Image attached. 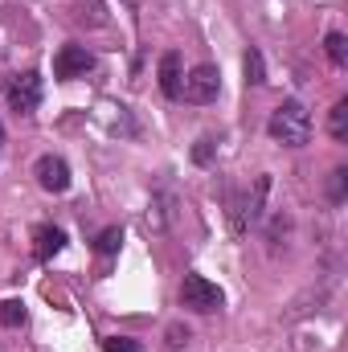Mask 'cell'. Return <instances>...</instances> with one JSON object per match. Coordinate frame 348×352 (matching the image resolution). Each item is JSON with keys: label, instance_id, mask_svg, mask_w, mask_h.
<instances>
[{"label": "cell", "instance_id": "cell-16", "mask_svg": "<svg viewBox=\"0 0 348 352\" xmlns=\"http://www.w3.org/2000/svg\"><path fill=\"white\" fill-rule=\"evenodd\" d=\"M119 246H123V230H119V226H107V230L98 234V242H94L98 254H119Z\"/></svg>", "mask_w": 348, "mask_h": 352}, {"label": "cell", "instance_id": "cell-15", "mask_svg": "<svg viewBox=\"0 0 348 352\" xmlns=\"http://www.w3.org/2000/svg\"><path fill=\"white\" fill-rule=\"evenodd\" d=\"M345 197H348V168H332L328 173V201L340 205Z\"/></svg>", "mask_w": 348, "mask_h": 352}, {"label": "cell", "instance_id": "cell-20", "mask_svg": "<svg viewBox=\"0 0 348 352\" xmlns=\"http://www.w3.org/2000/svg\"><path fill=\"white\" fill-rule=\"evenodd\" d=\"M184 344H188V328L173 324V328H168V349H184Z\"/></svg>", "mask_w": 348, "mask_h": 352}, {"label": "cell", "instance_id": "cell-13", "mask_svg": "<svg viewBox=\"0 0 348 352\" xmlns=\"http://www.w3.org/2000/svg\"><path fill=\"white\" fill-rule=\"evenodd\" d=\"M328 131H332L336 140H348V98H340V102L332 107V115H328Z\"/></svg>", "mask_w": 348, "mask_h": 352}, {"label": "cell", "instance_id": "cell-6", "mask_svg": "<svg viewBox=\"0 0 348 352\" xmlns=\"http://www.w3.org/2000/svg\"><path fill=\"white\" fill-rule=\"evenodd\" d=\"M266 192H270V176H259V180H254V192H246V197L234 205V230H238V234L262 217V201H266Z\"/></svg>", "mask_w": 348, "mask_h": 352}, {"label": "cell", "instance_id": "cell-3", "mask_svg": "<svg viewBox=\"0 0 348 352\" xmlns=\"http://www.w3.org/2000/svg\"><path fill=\"white\" fill-rule=\"evenodd\" d=\"M180 94H184L188 102H197V107L213 102V98L221 94V74H217V66H193V70L184 74V82H180Z\"/></svg>", "mask_w": 348, "mask_h": 352}, {"label": "cell", "instance_id": "cell-8", "mask_svg": "<svg viewBox=\"0 0 348 352\" xmlns=\"http://www.w3.org/2000/svg\"><path fill=\"white\" fill-rule=\"evenodd\" d=\"M180 82H184V74H180V54L168 50V54L160 58V90H164L168 98H180Z\"/></svg>", "mask_w": 348, "mask_h": 352}, {"label": "cell", "instance_id": "cell-11", "mask_svg": "<svg viewBox=\"0 0 348 352\" xmlns=\"http://www.w3.org/2000/svg\"><path fill=\"white\" fill-rule=\"evenodd\" d=\"M74 21L78 25H90V29H98V25H107V8H102V0H74Z\"/></svg>", "mask_w": 348, "mask_h": 352}, {"label": "cell", "instance_id": "cell-9", "mask_svg": "<svg viewBox=\"0 0 348 352\" xmlns=\"http://www.w3.org/2000/svg\"><path fill=\"white\" fill-rule=\"evenodd\" d=\"M33 242H37V246H33V250H37V258L45 263V258H54V254H58V250L66 246V234H62L58 226H37Z\"/></svg>", "mask_w": 348, "mask_h": 352}, {"label": "cell", "instance_id": "cell-10", "mask_svg": "<svg viewBox=\"0 0 348 352\" xmlns=\"http://www.w3.org/2000/svg\"><path fill=\"white\" fill-rule=\"evenodd\" d=\"M173 217H176L173 197H152V205H148V230H168Z\"/></svg>", "mask_w": 348, "mask_h": 352}, {"label": "cell", "instance_id": "cell-5", "mask_svg": "<svg viewBox=\"0 0 348 352\" xmlns=\"http://www.w3.org/2000/svg\"><path fill=\"white\" fill-rule=\"evenodd\" d=\"M8 107L17 111V115H33L37 107H41V74H17L12 78V87H8Z\"/></svg>", "mask_w": 348, "mask_h": 352}, {"label": "cell", "instance_id": "cell-19", "mask_svg": "<svg viewBox=\"0 0 348 352\" xmlns=\"http://www.w3.org/2000/svg\"><path fill=\"white\" fill-rule=\"evenodd\" d=\"M102 352H140V344L127 336H111V340H102Z\"/></svg>", "mask_w": 348, "mask_h": 352}, {"label": "cell", "instance_id": "cell-2", "mask_svg": "<svg viewBox=\"0 0 348 352\" xmlns=\"http://www.w3.org/2000/svg\"><path fill=\"white\" fill-rule=\"evenodd\" d=\"M226 303V291L213 283V278H205V274H184V283H180V307H188V311H197V316H209V311H217Z\"/></svg>", "mask_w": 348, "mask_h": 352}, {"label": "cell", "instance_id": "cell-4", "mask_svg": "<svg viewBox=\"0 0 348 352\" xmlns=\"http://www.w3.org/2000/svg\"><path fill=\"white\" fill-rule=\"evenodd\" d=\"M90 70H94V54H90L87 45H62V50L54 54V74H58L62 82L87 78Z\"/></svg>", "mask_w": 348, "mask_h": 352}, {"label": "cell", "instance_id": "cell-21", "mask_svg": "<svg viewBox=\"0 0 348 352\" xmlns=\"http://www.w3.org/2000/svg\"><path fill=\"white\" fill-rule=\"evenodd\" d=\"M0 144H4V123H0Z\"/></svg>", "mask_w": 348, "mask_h": 352}, {"label": "cell", "instance_id": "cell-18", "mask_svg": "<svg viewBox=\"0 0 348 352\" xmlns=\"http://www.w3.org/2000/svg\"><path fill=\"white\" fill-rule=\"evenodd\" d=\"M213 152H217V140H213V135H201V140L193 144V160H197V164H213Z\"/></svg>", "mask_w": 348, "mask_h": 352}, {"label": "cell", "instance_id": "cell-1", "mask_svg": "<svg viewBox=\"0 0 348 352\" xmlns=\"http://www.w3.org/2000/svg\"><path fill=\"white\" fill-rule=\"evenodd\" d=\"M266 131H270V140L283 144V148H303V144L312 140V115H307L303 102L287 98V102H279V107L270 111Z\"/></svg>", "mask_w": 348, "mask_h": 352}, {"label": "cell", "instance_id": "cell-12", "mask_svg": "<svg viewBox=\"0 0 348 352\" xmlns=\"http://www.w3.org/2000/svg\"><path fill=\"white\" fill-rule=\"evenodd\" d=\"M242 66H246V87H262V82H266V66H262V54H259V50H246Z\"/></svg>", "mask_w": 348, "mask_h": 352}, {"label": "cell", "instance_id": "cell-7", "mask_svg": "<svg viewBox=\"0 0 348 352\" xmlns=\"http://www.w3.org/2000/svg\"><path fill=\"white\" fill-rule=\"evenodd\" d=\"M33 176H37V184H41L45 192H66V188H70V164H66L62 156H41V160L33 164Z\"/></svg>", "mask_w": 348, "mask_h": 352}, {"label": "cell", "instance_id": "cell-14", "mask_svg": "<svg viewBox=\"0 0 348 352\" xmlns=\"http://www.w3.org/2000/svg\"><path fill=\"white\" fill-rule=\"evenodd\" d=\"M324 50H328V62H332V66H345V62H348L345 33H328V37H324Z\"/></svg>", "mask_w": 348, "mask_h": 352}, {"label": "cell", "instance_id": "cell-17", "mask_svg": "<svg viewBox=\"0 0 348 352\" xmlns=\"http://www.w3.org/2000/svg\"><path fill=\"white\" fill-rule=\"evenodd\" d=\"M0 324L4 328H21L25 324V303L21 299H4L0 303Z\"/></svg>", "mask_w": 348, "mask_h": 352}]
</instances>
